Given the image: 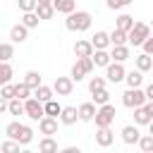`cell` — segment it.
<instances>
[{
    "label": "cell",
    "mask_w": 153,
    "mask_h": 153,
    "mask_svg": "<svg viewBox=\"0 0 153 153\" xmlns=\"http://www.w3.org/2000/svg\"><path fill=\"white\" fill-rule=\"evenodd\" d=\"M55 12H62V14H69L72 10H76V2L74 0H53L50 2Z\"/></svg>",
    "instance_id": "22"
},
{
    "label": "cell",
    "mask_w": 153,
    "mask_h": 153,
    "mask_svg": "<svg viewBox=\"0 0 153 153\" xmlns=\"http://www.w3.org/2000/svg\"><path fill=\"white\" fill-rule=\"evenodd\" d=\"M91 53H93L91 41H76V43H74V55H76V57H88Z\"/></svg>",
    "instance_id": "23"
},
{
    "label": "cell",
    "mask_w": 153,
    "mask_h": 153,
    "mask_svg": "<svg viewBox=\"0 0 153 153\" xmlns=\"http://www.w3.org/2000/svg\"><path fill=\"white\" fill-rule=\"evenodd\" d=\"M14 57V43H0V62H10Z\"/></svg>",
    "instance_id": "28"
},
{
    "label": "cell",
    "mask_w": 153,
    "mask_h": 153,
    "mask_svg": "<svg viewBox=\"0 0 153 153\" xmlns=\"http://www.w3.org/2000/svg\"><path fill=\"white\" fill-rule=\"evenodd\" d=\"M24 115H26L29 120H33V122H38V120L43 117V103H41V100H36L33 96H29V98H24Z\"/></svg>",
    "instance_id": "7"
},
{
    "label": "cell",
    "mask_w": 153,
    "mask_h": 153,
    "mask_svg": "<svg viewBox=\"0 0 153 153\" xmlns=\"http://www.w3.org/2000/svg\"><path fill=\"white\" fill-rule=\"evenodd\" d=\"M131 24H134V17H131V14H120V17H117V22H115V29L129 31V29H131Z\"/></svg>",
    "instance_id": "33"
},
{
    "label": "cell",
    "mask_w": 153,
    "mask_h": 153,
    "mask_svg": "<svg viewBox=\"0 0 153 153\" xmlns=\"http://www.w3.org/2000/svg\"><path fill=\"white\" fill-rule=\"evenodd\" d=\"M17 5H19V10H22V12H33L36 0H17Z\"/></svg>",
    "instance_id": "43"
},
{
    "label": "cell",
    "mask_w": 153,
    "mask_h": 153,
    "mask_svg": "<svg viewBox=\"0 0 153 153\" xmlns=\"http://www.w3.org/2000/svg\"><path fill=\"white\" fill-rule=\"evenodd\" d=\"M96 143H98L100 148L112 146V143H115V134H112V129H110V127H98V129H96Z\"/></svg>",
    "instance_id": "10"
},
{
    "label": "cell",
    "mask_w": 153,
    "mask_h": 153,
    "mask_svg": "<svg viewBox=\"0 0 153 153\" xmlns=\"http://www.w3.org/2000/svg\"><path fill=\"white\" fill-rule=\"evenodd\" d=\"M60 110H62V105H60L55 98H50V100H45V103H43V115L57 117V115H60Z\"/></svg>",
    "instance_id": "26"
},
{
    "label": "cell",
    "mask_w": 153,
    "mask_h": 153,
    "mask_svg": "<svg viewBox=\"0 0 153 153\" xmlns=\"http://www.w3.org/2000/svg\"><path fill=\"white\" fill-rule=\"evenodd\" d=\"M31 96L36 98V100H41V103H45V100H50L55 93H53V88L50 86H45V84H38L36 88H31Z\"/></svg>",
    "instance_id": "17"
},
{
    "label": "cell",
    "mask_w": 153,
    "mask_h": 153,
    "mask_svg": "<svg viewBox=\"0 0 153 153\" xmlns=\"http://www.w3.org/2000/svg\"><path fill=\"white\" fill-rule=\"evenodd\" d=\"M65 153H79V146H67Z\"/></svg>",
    "instance_id": "46"
},
{
    "label": "cell",
    "mask_w": 153,
    "mask_h": 153,
    "mask_svg": "<svg viewBox=\"0 0 153 153\" xmlns=\"http://www.w3.org/2000/svg\"><path fill=\"white\" fill-rule=\"evenodd\" d=\"M12 74H14L12 65L10 62H0V86L7 84V81H12Z\"/></svg>",
    "instance_id": "32"
},
{
    "label": "cell",
    "mask_w": 153,
    "mask_h": 153,
    "mask_svg": "<svg viewBox=\"0 0 153 153\" xmlns=\"http://www.w3.org/2000/svg\"><path fill=\"white\" fill-rule=\"evenodd\" d=\"M5 110H7V100H5V98H2V96H0V115H2V112H5Z\"/></svg>",
    "instance_id": "45"
},
{
    "label": "cell",
    "mask_w": 153,
    "mask_h": 153,
    "mask_svg": "<svg viewBox=\"0 0 153 153\" xmlns=\"http://www.w3.org/2000/svg\"><path fill=\"white\" fill-rule=\"evenodd\" d=\"M7 112H10V115H24V100L10 98V100H7Z\"/></svg>",
    "instance_id": "31"
},
{
    "label": "cell",
    "mask_w": 153,
    "mask_h": 153,
    "mask_svg": "<svg viewBox=\"0 0 153 153\" xmlns=\"http://www.w3.org/2000/svg\"><path fill=\"white\" fill-rule=\"evenodd\" d=\"M26 38H29V29H26L22 22L10 29V41H12V43H24Z\"/></svg>",
    "instance_id": "12"
},
{
    "label": "cell",
    "mask_w": 153,
    "mask_h": 153,
    "mask_svg": "<svg viewBox=\"0 0 153 153\" xmlns=\"http://www.w3.org/2000/svg\"><path fill=\"white\" fill-rule=\"evenodd\" d=\"M120 134H122V141H124V143H129V146H131V143H136V141H139V136H141V131H139V127H136V124H127V127H122V131H120Z\"/></svg>",
    "instance_id": "13"
},
{
    "label": "cell",
    "mask_w": 153,
    "mask_h": 153,
    "mask_svg": "<svg viewBox=\"0 0 153 153\" xmlns=\"http://www.w3.org/2000/svg\"><path fill=\"white\" fill-rule=\"evenodd\" d=\"M57 120H60L62 124H76V120H79L76 108H74V105H62V110H60Z\"/></svg>",
    "instance_id": "11"
},
{
    "label": "cell",
    "mask_w": 153,
    "mask_h": 153,
    "mask_svg": "<svg viewBox=\"0 0 153 153\" xmlns=\"http://www.w3.org/2000/svg\"><path fill=\"white\" fill-rule=\"evenodd\" d=\"M91 60H93V67H105V65L110 62V53H108V48L93 50V53H91Z\"/></svg>",
    "instance_id": "21"
},
{
    "label": "cell",
    "mask_w": 153,
    "mask_h": 153,
    "mask_svg": "<svg viewBox=\"0 0 153 153\" xmlns=\"http://www.w3.org/2000/svg\"><path fill=\"white\" fill-rule=\"evenodd\" d=\"M115 115H117L115 105L103 103V105H98V108H96V115H93V120H91V122H96V127H110V124L115 122Z\"/></svg>",
    "instance_id": "2"
},
{
    "label": "cell",
    "mask_w": 153,
    "mask_h": 153,
    "mask_svg": "<svg viewBox=\"0 0 153 153\" xmlns=\"http://www.w3.org/2000/svg\"><path fill=\"white\" fill-rule=\"evenodd\" d=\"M105 76H91V81H88V91L93 93V91H98V88H105Z\"/></svg>",
    "instance_id": "38"
},
{
    "label": "cell",
    "mask_w": 153,
    "mask_h": 153,
    "mask_svg": "<svg viewBox=\"0 0 153 153\" xmlns=\"http://www.w3.org/2000/svg\"><path fill=\"white\" fill-rule=\"evenodd\" d=\"M84 76H86V74H84V69L74 62V65H72V72H69V79H72V81H81Z\"/></svg>",
    "instance_id": "41"
},
{
    "label": "cell",
    "mask_w": 153,
    "mask_h": 153,
    "mask_svg": "<svg viewBox=\"0 0 153 153\" xmlns=\"http://www.w3.org/2000/svg\"><path fill=\"white\" fill-rule=\"evenodd\" d=\"M143 100H146V96H143L141 86H136V88L127 86V91L122 93V105L124 108H139V105H143Z\"/></svg>",
    "instance_id": "5"
},
{
    "label": "cell",
    "mask_w": 153,
    "mask_h": 153,
    "mask_svg": "<svg viewBox=\"0 0 153 153\" xmlns=\"http://www.w3.org/2000/svg\"><path fill=\"white\" fill-rule=\"evenodd\" d=\"M146 36H151V26H148L146 22H134L131 29L127 31V43H129V45H141V41H143Z\"/></svg>",
    "instance_id": "3"
},
{
    "label": "cell",
    "mask_w": 153,
    "mask_h": 153,
    "mask_svg": "<svg viewBox=\"0 0 153 153\" xmlns=\"http://www.w3.org/2000/svg\"><path fill=\"white\" fill-rule=\"evenodd\" d=\"M131 0H105V5H108V10H122V7H127Z\"/></svg>",
    "instance_id": "42"
},
{
    "label": "cell",
    "mask_w": 153,
    "mask_h": 153,
    "mask_svg": "<svg viewBox=\"0 0 153 153\" xmlns=\"http://www.w3.org/2000/svg\"><path fill=\"white\" fill-rule=\"evenodd\" d=\"M76 65L84 69V74H91V72L96 69V67H93V60H91V55H88V57H76Z\"/></svg>",
    "instance_id": "37"
},
{
    "label": "cell",
    "mask_w": 153,
    "mask_h": 153,
    "mask_svg": "<svg viewBox=\"0 0 153 153\" xmlns=\"http://www.w3.org/2000/svg\"><path fill=\"white\" fill-rule=\"evenodd\" d=\"M96 108H98V105H93L91 100H88V103H81V105L76 108L79 120H81V122H91V120H93V115H96Z\"/></svg>",
    "instance_id": "15"
},
{
    "label": "cell",
    "mask_w": 153,
    "mask_h": 153,
    "mask_svg": "<svg viewBox=\"0 0 153 153\" xmlns=\"http://www.w3.org/2000/svg\"><path fill=\"white\" fill-rule=\"evenodd\" d=\"M91 103H93V105L110 103V93H108V88H98V91H93V93H91Z\"/></svg>",
    "instance_id": "29"
},
{
    "label": "cell",
    "mask_w": 153,
    "mask_h": 153,
    "mask_svg": "<svg viewBox=\"0 0 153 153\" xmlns=\"http://www.w3.org/2000/svg\"><path fill=\"white\" fill-rule=\"evenodd\" d=\"M134 110V124L136 127H148L153 122V100H143V105L131 108Z\"/></svg>",
    "instance_id": "4"
},
{
    "label": "cell",
    "mask_w": 153,
    "mask_h": 153,
    "mask_svg": "<svg viewBox=\"0 0 153 153\" xmlns=\"http://www.w3.org/2000/svg\"><path fill=\"white\" fill-rule=\"evenodd\" d=\"M38 22H41V19L36 17V12H24V14H22V24H24L26 29H36Z\"/></svg>",
    "instance_id": "34"
},
{
    "label": "cell",
    "mask_w": 153,
    "mask_h": 153,
    "mask_svg": "<svg viewBox=\"0 0 153 153\" xmlns=\"http://www.w3.org/2000/svg\"><path fill=\"white\" fill-rule=\"evenodd\" d=\"M38 151L41 153H57V141L53 136H43L38 141Z\"/></svg>",
    "instance_id": "24"
},
{
    "label": "cell",
    "mask_w": 153,
    "mask_h": 153,
    "mask_svg": "<svg viewBox=\"0 0 153 153\" xmlns=\"http://www.w3.org/2000/svg\"><path fill=\"white\" fill-rule=\"evenodd\" d=\"M14 141H17L19 146L31 143V141H33V129H31V127H26V124H22V127H19V131H17V136H14Z\"/></svg>",
    "instance_id": "19"
},
{
    "label": "cell",
    "mask_w": 153,
    "mask_h": 153,
    "mask_svg": "<svg viewBox=\"0 0 153 153\" xmlns=\"http://www.w3.org/2000/svg\"><path fill=\"white\" fill-rule=\"evenodd\" d=\"M33 12H36V17H38V19H53V14H55L53 5H41V2H36Z\"/></svg>",
    "instance_id": "25"
},
{
    "label": "cell",
    "mask_w": 153,
    "mask_h": 153,
    "mask_svg": "<svg viewBox=\"0 0 153 153\" xmlns=\"http://www.w3.org/2000/svg\"><path fill=\"white\" fill-rule=\"evenodd\" d=\"M91 45L93 50H100V48H108L110 45V38H108V31H96L91 36Z\"/></svg>",
    "instance_id": "20"
},
{
    "label": "cell",
    "mask_w": 153,
    "mask_h": 153,
    "mask_svg": "<svg viewBox=\"0 0 153 153\" xmlns=\"http://www.w3.org/2000/svg\"><path fill=\"white\" fill-rule=\"evenodd\" d=\"M53 93H57V96H72V91H74V81L69 79V76H57L55 81H53Z\"/></svg>",
    "instance_id": "8"
},
{
    "label": "cell",
    "mask_w": 153,
    "mask_h": 153,
    "mask_svg": "<svg viewBox=\"0 0 153 153\" xmlns=\"http://www.w3.org/2000/svg\"><path fill=\"white\" fill-rule=\"evenodd\" d=\"M139 148L143 151V153H151L153 151V134H143V136H139Z\"/></svg>",
    "instance_id": "35"
},
{
    "label": "cell",
    "mask_w": 153,
    "mask_h": 153,
    "mask_svg": "<svg viewBox=\"0 0 153 153\" xmlns=\"http://www.w3.org/2000/svg\"><path fill=\"white\" fill-rule=\"evenodd\" d=\"M122 81H127V86H129V88H136V86H141V84H143V72H139V69L124 72V79H122Z\"/></svg>",
    "instance_id": "18"
},
{
    "label": "cell",
    "mask_w": 153,
    "mask_h": 153,
    "mask_svg": "<svg viewBox=\"0 0 153 153\" xmlns=\"http://www.w3.org/2000/svg\"><path fill=\"white\" fill-rule=\"evenodd\" d=\"M143 96H146V100H153V84H146V88H143Z\"/></svg>",
    "instance_id": "44"
},
{
    "label": "cell",
    "mask_w": 153,
    "mask_h": 153,
    "mask_svg": "<svg viewBox=\"0 0 153 153\" xmlns=\"http://www.w3.org/2000/svg\"><path fill=\"white\" fill-rule=\"evenodd\" d=\"M124 65L122 62H115V60H110L108 65H105V81H110V84H120L122 79H124Z\"/></svg>",
    "instance_id": "6"
},
{
    "label": "cell",
    "mask_w": 153,
    "mask_h": 153,
    "mask_svg": "<svg viewBox=\"0 0 153 153\" xmlns=\"http://www.w3.org/2000/svg\"><path fill=\"white\" fill-rule=\"evenodd\" d=\"M57 124H60V120H57V117L43 115V117L38 120V131H41L43 136H53V134H57Z\"/></svg>",
    "instance_id": "9"
},
{
    "label": "cell",
    "mask_w": 153,
    "mask_h": 153,
    "mask_svg": "<svg viewBox=\"0 0 153 153\" xmlns=\"http://www.w3.org/2000/svg\"><path fill=\"white\" fill-rule=\"evenodd\" d=\"M91 24H93V17L86 10H72L67 14V19H65V26L69 31H88Z\"/></svg>",
    "instance_id": "1"
},
{
    "label": "cell",
    "mask_w": 153,
    "mask_h": 153,
    "mask_svg": "<svg viewBox=\"0 0 153 153\" xmlns=\"http://www.w3.org/2000/svg\"><path fill=\"white\" fill-rule=\"evenodd\" d=\"M31 96V88L22 81V84H14V98H19V100H24V98H29Z\"/></svg>",
    "instance_id": "36"
},
{
    "label": "cell",
    "mask_w": 153,
    "mask_h": 153,
    "mask_svg": "<svg viewBox=\"0 0 153 153\" xmlns=\"http://www.w3.org/2000/svg\"><path fill=\"white\" fill-rule=\"evenodd\" d=\"M0 96H2L5 100L14 98V84H10V81H7V84H2V86H0Z\"/></svg>",
    "instance_id": "40"
},
{
    "label": "cell",
    "mask_w": 153,
    "mask_h": 153,
    "mask_svg": "<svg viewBox=\"0 0 153 153\" xmlns=\"http://www.w3.org/2000/svg\"><path fill=\"white\" fill-rule=\"evenodd\" d=\"M36 2H41V5H50L53 0H36Z\"/></svg>",
    "instance_id": "47"
},
{
    "label": "cell",
    "mask_w": 153,
    "mask_h": 153,
    "mask_svg": "<svg viewBox=\"0 0 153 153\" xmlns=\"http://www.w3.org/2000/svg\"><path fill=\"white\" fill-rule=\"evenodd\" d=\"M0 151H5V153H19V143L14 139H7V141H2Z\"/></svg>",
    "instance_id": "39"
},
{
    "label": "cell",
    "mask_w": 153,
    "mask_h": 153,
    "mask_svg": "<svg viewBox=\"0 0 153 153\" xmlns=\"http://www.w3.org/2000/svg\"><path fill=\"white\" fill-rule=\"evenodd\" d=\"M108 53H110V60H115V62H124V60H129V45H127V43H122V45H112Z\"/></svg>",
    "instance_id": "14"
},
{
    "label": "cell",
    "mask_w": 153,
    "mask_h": 153,
    "mask_svg": "<svg viewBox=\"0 0 153 153\" xmlns=\"http://www.w3.org/2000/svg\"><path fill=\"white\" fill-rule=\"evenodd\" d=\"M108 38H110V45H122V43H127V31L112 29V31L108 33Z\"/></svg>",
    "instance_id": "27"
},
{
    "label": "cell",
    "mask_w": 153,
    "mask_h": 153,
    "mask_svg": "<svg viewBox=\"0 0 153 153\" xmlns=\"http://www.w3.org/2000/svg\"><path fill=\"white\" fill-rule=\"evenodd\" d=\"M24 84H26L29 88H36L38 84H43L41 72H33V69H31V72H26V74H24Z\"/></svg>",
    "instance_id": "30"
},
{
    "label": "cell",
    "mask_w": 153,
    "mask_h": 153,
    "mask_svg": "<svg viewBox=\"0 0 153 153\" xmlns=\"http://www.w3.org/2000/svg\"><path fill=\"white\" fill-rule=\"evenodd\" d=\"M134 65H136V69H139V72H143V74H146V72H151V69H153V57H151L148 53H141V55H136V57H134Z\"/></svg>",
    "instance_id": "16"
}]
</instances>
